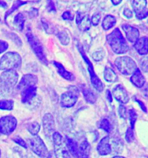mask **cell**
Instances as JSON below:
<instances>
[{
  "instance_id": "f6af8a7d",
  "label": "cell",
  "mask_w": 148,
  "mask_h": 158,
  "mask_svg": "<svg viewBox=\"0 0 148 158\" xmlns=\"http://www.w3.org/2000/svg\"><path fill=\"white\" fill-rule=\"evenodd\" d=\"M148 16V10H145L142 13L136 15V17L138 19H143Z\"/></svg>"
},
{
  "instance_id": "cb8c5ba5",
  "label": "cell",
  "mask_w": 148,
  "mask_h": 158,
  "mask_svg": "<svg viewBox=\"0 0 148 158\" xmlns=\"http://www.w3.org/2000/svg\"><path fill=\"white\" fill-rule=\"evenodd\" d=\"M80 157L82 158H88L90 152V145L86 140L81 143L79 145Z\"/></svg>"
},
{
  "instance_id": "8992f818",
  "label": "cell",
  "mask_w": 148,
  "mask_h": 158,
  "mask_svg": "<svg viewBox=\"0 0 148 158\" xmlns=\"http://www.w3.org/2000/svg\"><path fill=\"white\" fill-rule=\"evenodd\" d=\"M28 145L38 156L43 158H49L47 148L39 136L34 135V137L27 139Z\"/></svg>"
},
{
  "instance_id": "f546056e",
  "label": "cell",
  "mask_w": 148,
  "mask_h": 158,
  "mask_svg": "<svg viewBox=\"0 0 148 158\" xmlns=\"http://www.w3.org/2000/svg\"><path fill=\"white\" fill-rule=\"evenodd\" d=\"M57 37L59 38L61 44L64 46L69 44L70 38L67 33L65 31H60L57 34Z\"/></svg>"
},
{
  "instance_id": "db71d44e",
  "label": "cell",
  "mask_w": 148,
  "mask_h": 158,
  "mask_svg": "<svg viewBox=\"0 0 148 158\" xmlns=\"http://www.w3.org/2000/svg\"><path fill=\"white\" fill-rule=\"evenodd\" d=\"M125 158V157H123V156H114V157H113V158Z\"/></svg>"
},
{
  "instance_id": "603a6c76",
  "label": "cell",
  "mask_w": 148,
  "mask_h": 158,
  "mask_svg": "<svg viewBox=\"0 0 148 158\" xmlns=\"http://www.w3.org/2000/svg\"><path fill=\"white\" fill-rule=\"evenodd\" d=\"M116 23L115 18L112 15H107L103 19L102 22V27L105 30H108L112 28Z\"/></svg>"
},
{
  "instance_id": "9c48e42d",
  "label": "cell",
  "mask_w": 148,
  "mask_h": 158,
  "mask_svg": "<svg viewBox=\"0 0 148 158\" xmlns=\"http://www.w3.org/2000/svg\"><path fill=\"white\" fill-rule=\"evenodd\" d=\"M79 90L75 86H70L68 90L63 93L61 97V106L64 108L73 107L78 98Z\"/></svg>"
},
{
  "instance_id": "7c38bea8",
  "label": "cell",
  "mask_w": 148,
  "mask_h": 158,
  "mask_svg": "<svg viewBox=\"0 0 148 158\" xmlns=\"http://www.w3.org/2000/svg\"><path fill=\"white\" fill-rule=\"evenodd\" d=\"M112 94L116 100L122 104H127L129 102V94L125 89L121 85H117L113 89Z\"/></svg>"
},
{
  "instance_id": "681fc988",
  "label": "cell",
  "mask_w": 148,
  "mask_h": 158,
  "mask_svg": "<svg viewBox=\"0 0 148 158\" xmlns=\"http://www.w3.org/2000/svg\"><path fill=\"white\" fill-rule=\"evenodd\" d=\"M106 98H108V100L109 101V102H112V95H111V93L110 92L109 90H107L106 92Z\"/></svg>"
},
{
  "instance_id": "ba28073f",
  "label": "cell",
  "mask_w": 148,
  "mask_h": 158,
  "mask_svg": "<svg viewBox=\"0 0 148 158\" xmlns=\"http://www.w3.org/2000/svg\"><path fill=\"white\" fill-rule=\"evenodd\" d=\"M52 138L56 158H71L61 135L58 132H55Z\"/></svg>"
},
{
  "instance_id": "5bb4252c",
  "label": "cell",
  "mask_w": 148,
  "mask_h": 158,
  "mask_svg": "<svg viewBox=\"0 0 148 158\" xmlns=\"http://www.w3.org/2000/svg\"><path fill=\"white\" fill-rule=\"evenodd\" d=\"M97 150L98 153L102 156L108 155L111 153L112 147L109 136L102 139L97 145Z\"/></svg>"
},
{
  "instance_id": "d590c367",
  "label": "cell",
  "mask_w": 148,
  "mask_h": 158,
  "mask_svg": "<svg viewBox=\"0 0 148 158\" xmlns=\"http://www.w3.org/2000/svg\"><path fill=\"white\" fill-rule=\"evenodd\" d=\"M8 35L9 38L10 40H12L16 44V45H17L18 47H21L22 45V40L20 39V38L18 37L16 34L12 33H9L8 34Z\"/></svg>"
},
{
  "instance_id": "f35d334b",
  "label": "cell",
  "mask_w": 148,
  "mask_h": 158,
  "mask_svg": "<svg viewBox=\"0 0 148 158\" xmlns=\"http://www.w3.org/2000/svg\"><path fill=\"white\" fill-rule=\"evenodd\" d=\"M104 55L102 52H96L92 53V58L94 60L99 61L102 60V59L104 58Z\"/></svg>"
},
{
  "instance_id": "44dd1931",
  "label": "cell",
  "mask_w": 148,
  "mask_h": 158,
  "mask_svg": "<svg viewBox=\"0 0 148 158\" xmlns=\"http://www.w3.org/2000/svg\"><path fill=\"white\" fill-rule=\"evenodd\" d=\"M53 64L55 66L57 72L64 79L68 80V81H74L75 77L74 75L69 71H67L65 70L64 66L62 65L60 63L57 61H53Z\"/></svg>"
},
{
  "instance_id": "11a10c76",
  "label": "cell",
  "mask_w": 148,
  "mask_h": 158,
  "mask_svg": "<svg viewBox=\"0 0 148 158\" xmlns=\"http://www.w3.org/2000/svg\"><path fill=\"white\" fill-rule=\"evenodd\" d=\"M0 157H1V150H0Z\"/></svg>"
},
{
  "instance_id": "6da1fadb",
  "label": "cell",
  "mask_w": 148,
  "mask_h": 158,
  "mask_svg": "<svg viewBox=\"0 0 148 158\" xmlns=\"http://www.w3.org/2000/svg\"><path fill=\"white\" fill-rule=\"evenodd\" d=\"M106 40L112 51L116 54H123L129 50L128 44L118 28L106 36Z\"/></svg>"
},
{
  "instance_id": "9a60e30c",
  "label": "cell",
  "mask_w": 148,
  "mask_h": 158,
  "mask_svg": "<svg viewBox=\"0 0 148 158\" xmlns=\"http://www.w3.org/2000/svg\"><path fill=\"white\" fill-rule=\"evenodd\" d=\"M37 88L36 86H29L21 90V99L23 103L31 102L36 96Z\"/></svg>"
},
{
  "instance_id": "7bdbcfd3",
  "label": "cell",
  "mask_w": 148,
  "mask_h": 158,
  "mask_svg": "<svg viewBox=\"0 0 148 158\" xmlns=\"http://www.w3.org/2000/svg\"><path fill=\"white\" fill-rule=\"evenodd\" d=\"M62 18L64 20H72L74 18V16L71 14V13L69 11H66L62 15Z\"/></svg>"
},
{
  "instance_id": "277c9868",
  "label": "cell",
  "mask_w": 148,
  "mask_h": 158,
  "mask_svg": "<svg viewBox=\"0 0 148 158\" xmlns=\"http://www.w3.org/2000/svg\"><path fill=\"white\" fill-rule=\"evenodd\" d=\"M115 64L122 74L132 75L137 69V64L131 57L128 56H121L115 61Z\"/></svg>"
},
{
  "instance_id": "83f0119b",
  "label": "cell",
  "mask_w": 148,
  "mask_h": 158,
  "mask_svg": "<svg viewBox=\"0 0 148 158\" xmlns=\"http://www.w3.org/2000/svg\"><path fill=\"white\" fill-rule=\"evenodd\" d=\"M27 3V1H23L22 0H16L14 2V4L12 5V6L9 9L5 15V19L6 20V18H8V17L9 15L12 14L16 10H18L19 7L22 6V5L26 4Z\"/></svg>"
},
{
  "instance_id": "e575fe53",
  "label": "cell",
  "mask_w": 148,
  "mask_h": 158,
  "mask_svg": "<svg viewBox=\"0 0 148 158\" xmlns=\"http://www.w3.org/2000/svg\"><path fill=\"white\" fill-rule=\"evenodd\" d=\"M141 69L145 73H148V56L144 57L139 61Z\"/></svg>"
},
{
  "instance_id": "52a82bcc",
  "label": "cell",
  "mask_w": 148,
  "mask_h": 158,
  "mask_svg": "<svg viewBox=\"0 0 148 158\" xmlns=\"http://www.w3.org/2000/svg\"><path fill=\"white\" fill-rule=\"evenodd\" d=\"M78 48L79 51L80 52L81 55L83 57V60H84L88 65V71L89 74L90 75V79H91L92 84L93 85V86L94 87V88L96 89L98 92H102L104 88V85L102 84L101 81L98 77V76L96 74V73L94 70V68H93L92 62L90 61L89 59L86 55L84 52L83 51L82 47L80 45H78Z\"/></svg>"
},
{
  "instance_id": "c3c4849f",
  "label": "cell",
  "mask_w": 148,
  "mask_h": 158,
  "mask_svg": "<svg viewBox=\"0 0 148 158\" xmlns=\"http://www.w3.org/2000/svg\"><path fill=\"white\" fill-rule=\"evenodd\" d=\"M142 92V94H143V96L145 98H148V84L143 88Z\"/></svg>"
},
{
  "instance_id": "e0dca14e",
  "label": "cell",
  "mask_w": 148,
  "mask_h": 158,
  "mask_svg": "<svg viewBox=\"0 0 148 158\" xmlns=\"http://www.w3.org/2000/svg\"><path fill=\"white\" fill-rule=\"evenodd\" d=\"M122 28L124 30L126 37L130 42H136L139 39V32L137 28L133 27L129 24H123Z\"/></svg>"
},
{
  "instance_id": "7dc6e473",
  "label": "cell",
  "mask_w": 148,
  "mask_h": 158,
  "mask_svg": "<svg viewBox=\"0 0 148 158\" xmlns=\"http://www.w3.org/2000/svg\"><path fill=\"white\" fill-rule=\"evenodd\" d=\"M136 102H138V104L139 105V106L141 107V108L143 110V111L146 112L147 110H146V108L145 107V106L143 104V102H142L141 101L138 100H136Z\"/></svg>"
},
{
  "instance_id": "d6a6232c",
  "label": "cell",
  "mask_w": 148,
  "mask_h": 158,
  "mask_svg": "<svg viewBox=\"0 0 148 158\" xmlns=\"http://www.w3.org/2000/svg\"><path fill=\"white\" fill-rule=\"evenodd\" d=\"M99 127L105 131L109 132L111 129V123L107 119H103L100 123Z\"/></svg>"
},
{
  "instance_id": "484cf974",
  "label": "cell",
  "mask_w": 148,
  "mask_h": 158,
  "mask_svg": "<svg viewBox=\"0 0 148 158\" xmlns=\"http://www.w3.org/2000/svg\"><path fill=\"white\" fill-rule=\"evenodd\" d=\"M26 18L23 13H18L16 15L14 19V24L19 31H22L24 26V23Z\"/></svg>"
},
{
  "instance_id": "60d3db41",
  "label": "cell",
  "mask_w": 148,
  "mask_h": 158,
  "mask_svg": "<svg viewBox=\"0 0 148 158\" xmlns=\"http://www.w3.org/2000/svg\"><path fill=\"white\" fill-rule=\"evenodd\" d=\"M46 9L49 12H55V6L51 0H47Z\"/></svg>"
},
{
  "instance_id": "d6986e66",
  "label": "cell",
  "mask_w": 148,
  "mask_h": 158,
  "mask_svg": "<svg viewBox=\"0 0 148 158\" xmlns=\"http://www.w3.org/2000/svg\"><path fill=\"white\" fill-rule=\"evenodd\" d=\"M65 143L71 154L75 158L80 157V152H79V146L78 144L74 141V139L66 137L65 139Z\"/></svg>"
},
{
  "instance_id": "74e56055",
  "label": "cell",
  "mask_w": 148,
  "mask_h": 158,
  "mask_svg": "<svg viewBox=\"0 0 148 158\" xmlns=\"http://www.w3.org/2000/svg\"><path fill=\"white\" fill-rule=\"evenodd\" d=\"M12 139L14 140V142H15L16 143L20 145V146L23 147L24 148H26L27 147L26 143L21 137H20L19 136H15Z\"/></svg>"
},
{
  "instance_id": "8d00e7d4",
  "label": "cell",
  "mask_w": 148,
  "mask_h": 158,
  "mask_svg": "<svg viewBox=\"0 0 148 158\" xmlns=\"http://www.w3.org/2000/svg\"><path fill=\"white\" fill-rule=\"evenodd\" d=\"M118 113H119V115L120 118L125 119L127 118V111L126 108L124 106L121 105L119 107Z\"/></svg>"
},
{
  "instance_id": "7402d4cb",
  "label": "cell",
  "mask_w": 148,
  "mask_h": 158,
  "mask_svg": "<svg viewBox=\"0 0 148 158\" xmlns=\"http://www.w3.org/2000/svg\"><path fill=\"white\" fill-rule=\"evenodd\" d=\"M147 5L146 0H133V8L135 15L142 13L145 10Z\"/></svg>"
},
{
  "instance_id": "4dcf8cb0",
  "label": "cell",
  "mask_w": 148,
  "mask_h": 158,
  "mask_svg": "<svg viewBox=\"0 0 148 158\" xmlns=\"http://www.w3.org/2000/svg\"><path fill=\"white\" fill-rule=\"evenodd\" d=\"M39 130L40 125L37 122H34L31 123L28 126V130L32 135H37L38 132L39 131Z\"/></svg>"
},
{
  "instance_id": "b9f144b4",
  "label": "cell",
  "mask_w": 148,
  "mask_h": 158,
  "mask_svg": "<svg viewBox=\"0 0 148 158\" xmlns=\"http://www.w3.org/2000/svg\"><path fill=\"white\" fill-rule=\"evenodd\" d=\"M26 14L27 15L28 17L30 18H35L38 15V10L33 8L31 10L27 12Z\"/></svg>"
},
{
  "instance_id": "9f6ffc18",
  "label": "cell",
  "mask_w": 148,
  "mask_h": 158,
  "mask_svg": "<svg viewBox=\"0 0 148 158\" xmlns=\"http://www.w3.org/2000/svg\"><path fill=\"white\" fill-rule=\"evenodd\" d=\"M0 21H1V19H0Z\"/></svg>"
},
{
  "instance_id": "5b68a950",
  "label": "cell",
  "mask_w": 148,
  "mask_h": 158,
  "mask_svg": "<svg viewBox=\"0 0 148 158\" xmlns=\"http://www.w3.org/2000/svg\"><path fill=\"white\" fill-rule=\"evenodd\" d=\"M26 35L27 38L28 42L38 60L43 64L47 65L48 61L47 60L43 48L38 38L30 32H28Z\"/></svg>"
},
{
  "instance_id": "d4e9b609",
  "label": "cell",
  "mask_w": 148,
  "mask_h": 158,
  "mask_svg": "<svg viewBox=\"0 0 148 158\" xmlns=\"http://www.w3.org/2000/svg\"><path fill=\"white\" fill-rule=\"evenodd\" d=\"M104 77L106 82L114 83L117 81V76L115 73L110 68L106 67L104 72Z\"/></svg>"
},
{
  "instance_id": "816d5d0a",
  "label": "cell",
  "mask_w": 148,
  "mask_h": 158,
  "mask_svg": "<svg viewBox=\"0 0 148 158\" xmlns=\"http://www.w3.org/2000/svg\"><path fill=\"white\" fill-rule=\"evenodd\" d=\"M112 4L114 5H119L122 1V0H111Z\"/></svg>"
},
{
  "instance_id": "f5cc1de1",
  "label": "cell",
  "mask_w": 148,
  "mask_h": 158,
  "mask_svg": "<svg viewBox=\"0 0 148 158\" xmlns=\"http://www.w3.org/2000/svg\"><path fill=\"white\" fill-rule=\"evenodd\" d=\"M41 0H30L31 2H39Z\"/></svg>"
},
{
  "instance_id": "bcb514c9",
  "label": "cell",
  "mask_w": 148,
  "mask_h": 158,
  "mask_svg": "<svg viewBox=\"0 0 148 158\" xmlns=\"http://www.w3.org/2000/svg\"><path fill=\"white\" fill-rule=\"evenodd\" d=\"M123 15L127 18H129V19H130L133 17V13L131 11V10H130L129 9H125L124 10Z\"/></svg>"
},
{
  "instance_id": "3957f363",
  "label": "cell",
  "mask_w": 148,
  "mask_h": 158,
  "mask_svg": "<svg viewBox=\"0 0 148 158\" xmlns=\"http://www.w3.org/2000/svg\"><path fill=\"white\" fill-rule=\"evenodd\" d=\"M18 79V74L15 70L5 71L0 76V89L5 92H8L15 86Z\"/></svg>"
},
{
  "instance_id": "ab89813d",
  "label": "cell",
  "mask_w": 148,
  "mask_h": 158,
  "mask_svg": "<svg viewBox=\"0 0 148 158\" xmlns=\"http://www.w3.org/2000/svg\"><path fill=\"white\" fill-rule=\"evenodd\" d=\"M101 19V15L100 14H94L92 15V18L91 19V23L93 26H97Z\"/></svg>"
},
{
  "instance_id": "4316f807",
  "label": "cell",
  "mask_w": 148,
  "mask_h": 158,
  "mask_svg": "<svg viewBox=\"0 0 148 158\" xmlns=\"http://www.w3.org/2000/svg\"><path fill=\"white\" fill-rule=\"evenodd\" d=\"M82 92L84 99L89 104H94L96 102L97 97L90 89L84 88L82 89Z\"/></svg>"
},
{
  "instance_id": "2e32d148",
  "label": "cell",
  "mask_w": 148,
  "mask_h": 158,
  "mask_svg": "<svg viewBox=\"0 0 148 158\" xmlns=\"http://www.w3.org/2000/svg\"><path fill=\"white\" fill-rule=\"evenodd\" d=\"M76 23L80 31H86L90 28L92 23L88 15H82L78 14L76 18Z\"/></svg>"
},
{
  "instance_id": "1f68e13d",
  "label": "cell",
  "mask_w": 148,
  "mask_h": 158,
  "mask_svg": "<svg viewBox=\"0 0 148 158\" xmlns=\"http://www.w3.org/2000/svg\"><path fill=\"white\" fill-rule=\"evenodd\" d=\"M129 116L131 127L134 129L135 123V122L137 119V114L134 109H130L129 112Z\"/></svg>"
},
{
  "instance_id": "836d02e7",
  "label": "cell",
  "mask_w": 148,
  "mask_h": 158,
  "mask_svg": "<svg viewBox=\"0 0 148 158\" xmlns=\"http://www.w3.org/2000/svg\"><path fill=\"white\" fill-rule=\"evenodd\" d=\"M125 139L126 141L129 143H130L134 141V134L133 129H132L131 127H129L127 129V130H126V132H125Z\"/></svg>"
},
{
  "instance_id": "f1b7e54d",
  "label": "cell",
  "mask_w": 148,
  "mask_h": 158,
  "mask_svg": "<svg viewBox=\"0 0 148 158\" xmlns=\"http://www.w3.org/2000/svg\"><path fill=\"white\" fill-rule=\"evenodd\" d=\"M14 108V101L11 100H3L0 101V110L10 111Z\"/></svg>"
},
{
  "instance_id": "680465c9",
  "label": "cell",
  "mask_w": 148,
  "mask_h": 158,
  "mask_svg": "<svg viewBox=\"0 0 148 158\" xmlns=\"http://www.w3.org/2000/svg\"></svg>"
},
{
  "instance_id": "ffe728a7",
  "label": "cell",
  "mask_w": 148,
  "mask_h": 158,
  "mask_svg": "<svg viewBox=\"0 0 148 158\" xmlns=\"http://www.w3.org/2000/svg\"><path fill=\"white\" fill-rule=\"evenodd\" d=\"M130 81L132 84L138 88H142L146 82V79L139 69L135 70L132 74L130 78Z\"/></svg>"
},
{
  "instance_id": "ac0fdd59",
  "label": "cell",
  "mask_w": 148,
  "mask_h": 158,
  "mask_svg": "<svg viewBox=\"0 0 148 158\" xmlns=\"http://www.w3.org/2000/svg\"><path fill=\"white\" fill-rule=\"evenodd\" d=\"M134 48L140 55H146L148 53V37L139 38L134 43Z\"/></svg>"
},
{
  "instance_id": "4fadbf2b",
  "label": "cell",
  "mask_w": 148,
  "mask_h": 158,
  "mask_svg": "<svg viewBox=\"0 0 148 158\" xmlns=\"http://www.w3.org/2000/svg\"><path fill=\"white\" fill-rule=\"evenodd\" d=\"M38 78L36 75L32 74L24 75L18 84L17 89L19 90H22L24 89L29 86H36Z\"/></svg>"
},
{
  "instance_id": "7a4b0ae2",
  "label": "cell",
  "mask_w": 148,
  "mask_h": 158,
  "mask_svg": "<svg viewBox=\"0 0 148 158\" xmlns=\"http://www.w3.org/2000/svg\"><path fill=\"white\" fill-rule=\"evenodd\" d=\"M22 64V57L17 52L6 53L0 60V70H14Z\"/></svg>"
},
{
  "instance_id": "ee69618b",
  "label": "cell",
  "mask_w": 148,
  "mask_h": 158,
  "mask_svg": "<svg viewBox=\"0 0 148 158\" xmlns=\"http://www.w3.org/2000/svg\"><path fill=\"white\" fill-rule=\"evenodd\" d=\"M8 48V44L4 41L0 40V54L4 52Z\"/></svg>"
},
{
  "instance_id": "f907efd6",
  "label": "cell",
  "mask_w": 148,
  "mask_h": 158,
  "mask_svg": "<svg viewBox=\"0 0 148 158\" xmlns=\"http://www.w3.org/2000/svg\"><path fill=\"white\" fill-rule=\"evenodd\" d=\"M0 6L2 7L3 8H6L8 7V5L6 4V2H5L4 1H0Z\"/></svg>"
},
{
  "instance_id": "6f0895ef",
  "label": "cell",
  "mask_w": 148,
  "mask_h": 158,
  "mask_svg": "<svg viewBox=\"0 0 148 158\" xmlns=\"http://www.w3.org/2000/svg\"></svg>"
},
{
  "instance_id": "30bf717a",
  "label": "cell",
  "mask_w": 148,
  "mask_h": 158,
  "mask_svg": "<svg viewBox=\"0 0 148 158\" xmlns=\"http://www.w3.org/2000/svg\"><path fill=\"white\" fill-rule=\"evenodd\" d=\"M17 126V120L12 116H4L0 119V133L5 135H10L15 130Z\"/></svg>"
},
{
  "instance_id": "8fae6325",
  "label": "cell",
  "mask_w": 148,
  "mask_h": 158,
  "mask_svg": "<svg viewBox=\"0 0 148 158\" xmlns=\"http://www.w3.org/2000/svg\"><path fill=\"white\" fill-rule=\"evenodd\" d=\"M45 135L48 137L53 136L55 131V122L51 114H45L42 120Z\"/></svg>"
}]
</instances>
